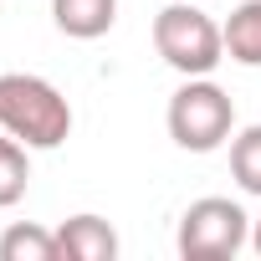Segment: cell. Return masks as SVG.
<instances>
[{
  "mask_svg": "<svg viewBox=\"0 0 261 261\" xmlns=\"http://www.w3.org/2000/svg\"><path fill=\"white\" fill-rule=\"evenodd\" d=\"M0 134L26 149H62L72 139V102L36 72H0Z\"/></svg>",
  "mask_w": 261,
  "mask_h": 261,
  "instance_id": "cell-1",
  "label": "cell"
},
{
  "mask_svg": "<svg viewBox=\"0 0 261 261\" xmlns=\"http://www.w3.org/2000/svg\"><path fill=\"white\" fill-rule=\"evenodd\" d=\"M154 51L179 72V77H210L225 62V31L195 6V0H174L154 16Z\"/></svg>",
  "mask_w": 261,
  "mask_h": 261,
  "instance_id": "cell-2",
  "label": "cell"
},
{
  "mask_svg": "<svg viewBox=\"0 0 261 261\" xmlns=\"http://www.w3.org/2000/svg\"><path fill=\"white\" fill-rule=\"evenodd\" d=\"M169 139L185 149V154H215L225 139H230V128H236V102L220 82L210 77H185L179 92L169 97Z\"/></svg>",
  "mask_w": 261,
  "mask_h": 261,
  "instance_id": "cell-3",
  "label": "cell"
},
{
  "mask_svg": "<svg viewBox=\"0 0 261 261\" xmlns=\"http://www.w3.org/2000/svg\"><path fill=\"white\" fill-rule=\"evenodd\" d=\"M246 241H251V215L225 195L195 200L179 215V236H174L185 261H230Z\"/></svg>",
  "mask_w": 261,
  "mask_h": 261,
  "instance_id": "cell-4",
  "label": "cell"
},
{
  "mask_svg": "<svg viewBox=\"0 0 261 261\" xmlns=\"http://www.w3.org/2000/svg\"><path fill=\"white\" fill-rule=\"evenodd\" d=\"M57 241H62L67 261H113L118 256V230L102 215H72V220H62Z\"/></svg>",
  "mask_w": 261,
  "mask_h": 261,
  "instance_id": "cell-5",
  "label": "cell"
},
{
  "mask_svg": "<svg viewBox=\"0 0 261 261\" xmlns=\"http://www.w3.org/2000/svg\"><path fill=\"white\" fill-rule=\"evenodd\" d=\"M51 21L72 41H97L118 21V0H51Z\"/></svg>",
  "mask_w": 261,
  "mask_h": 261,
  "instance_id": "cell-6",
  "label": "cell"
},
{
  "mask_svg": "<svg viewBox=\"0 0 261 261\" xmlns=\"http://www.w3.org/2000/svg\"><path fill=\"white\" fill-rule=\"evenodd\" d=\"M220 31H225V57L230 62L261 67V0H241Z\"/></svg>",
  "mask_w": 261,
  "mask_h": 261,
  "instance_id": "cell-7",
  "label": "cell"
},
{
  "mask_svg": "<svg viewBox=\"0 0 261 261\" xmlns=\"http://www.w3.org/2000/svg\"><path fill=\"white\" fill-rule=\"evenodd\" d=\"M57 256H62V241L46 225L16 220V225H6V236H0V261H57Z\"/></svg>",
  "mask_w": 261,
  "mask_h": 261,
  "instance_id": "cell-8",
  "label": "cell"
},
{
  "mask_svg": "<svg viewBox=\"0 0 261 261\" xmlns=\"http://www.w3.org/2000/svg\"><path fill=\"white\" fill-rule=\"evenodd\" d=\"M230 179L261 200V123L241 128V134L230 139Z\"/></svg>",
  "mask_w": 261,
  "mask_h": 261,
  "instance_id": "cell-9",
  "label": "cell"
},
{
  "mask_svg": "<svg viewBox=\"0 0 261 261\" xmlns=\"http://www.w3.org/2000/svg\"><path fill=\"white\" fill-rule=\"evenodd\" d=\"M31 185V164H26V144L0 134V210H11Z\"/></svg>",
  "mask_w": 261,
  "mask_h": 261,
  "instance_id": "cell-10",
  "label": "cell"
},
{
  "mask_svg": "<svg viewBox=\"0 0 261 261\" xmlns=\"http://www.w3.org/2000/svg\"><path fill=\"white\" fill-rule=\"evenodd\" d=\"M251 246H256V256H261V220H256V230H251Z\"/></svg>",
  "mask_w": 261,
  "mask_h": 261,
  "instance_id": "cell-11",
  "label": "cell"
}]
</instances>
